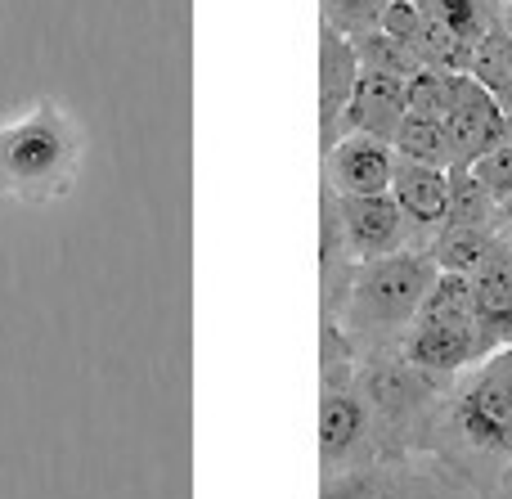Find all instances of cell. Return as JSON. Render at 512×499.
Here are the masks:
<instances>
[{
	"instance_id": "cell-7",
	"label": "cell",
	"mask_w": 512,
	"mask_h": 499,
	"mask_svg": "<svg viewBox=\"0 0 512 499\" xmlns=\"http://www.w3.org/2000/svg\"><path fill=\"white\" fill-rule=\"evenodd\" d=\"M400 122H405V77L360 68L351 104H346V113H342V135L355 131V135H373V140L391 144Z\"/></svg>"
},
{
	"instance_id": "cell-8",
	"label": "cell",
	"mask_w": 512,
	"mask_h": 499,
	"mask_svg": "<svg viewBox=\"0 0 512 499\" xmlns=\"http://www.w3.org/2000/svg\"><path fill=\"white\" fill-rule=\"evenodd\" d=\"M459 423L477 446L508 450L512 446V360L495 365L459 405Z\"/></svg>"
},
{
	"instance_id": "cell-18",
	"label": "cell",
	"mask_w": 512,
	"mask_h": 499,
	"mask_svg": "<svg viewBox=\"0 0 512 499\" xmlns=\"http://www.w3.org/2000/svg\"><path fill=\"white\" fill-rule=\"evenodd\" d=\"M355 41V54H360V68H373V72H391V77H414L418 68H423V59H418L409 45H400L396 36H387L382 27H373V32H360L351 36Z\"/></svg>"
},
{
	"instance_id": "cell-9",
	"label": "cell",
	"mask_w": 512,
	"mask_h": 499,
	"mask_svg": "<svg viewBox=\"0 0 512 499\" xmlns=\"http://www.w3.org/2000/svg\"><path fill=\"white\" fill-rule=\"evenodd\" d=\"M391 198L400 203L409 225H445L450 216V171L423 167V162H396V180H391Z\"/></svg>"
},
{
	"instance_id": "cell-3",
	"label": "cell",
	"mask_w": 512,
	"mask_h": 499,
	"mask_svg": "<svg viewBox=\"0 0 512 499\" xmlns=\"http://www.w3.org/2000/svg\"><path fill=\"white\" fill-rule=\"evenodd\" d=\"M445 126H450L454 153H459V162H454V167H468V162H477L486 149H495L499 140H508L512 117L495 104V95H486V90L468 77V72H450Z\"/></svg>"
},
{
	"instance_id": "cell-24",
	"label": "cell",
	"mask_w": 512,
	"mask_h": 499,
	"mask_svg": "<svg viewBox=\"0 0 512 499\" xmlns=\"http://www.w3.org/2000/svg\"><path fill=\"white\" fill-rule=\"evenodd\" d=\"M499 23H504V32L512 36V0H504V5H499Z\"/></svg>"
},
{
	"instance_id": "cell-22",
	"label": "cell",
	"mask_w": 512,
	"mask_h": 499,
	"mask_svg": "<svg viewBox=\"0 0 512 499\" xmlns=\"http://www.w3.org/2000/svg\"><path fill=\"white\" fill-rule=\"evenodd\" d=\"M468 167H472V176L486 185V194L495 198L499 207L512 203V135L508 140H499L495 149H486L477 162H468Z\"/></svg>"
},
{
	"instance_id": "cell-21",
	"label": "cell",
	"mask_w": 512,
	"mask_h": 499,
	"mask_svg": "<svg viewBox=\"0 0 512 499\" xmlns=\"http://www.w3.org/2000/svg\"><path fill=\"white\" fill-rule=\"evenodd\" d=\"M445 104H450V72L423 63L405 81V117H441L445 122Z\"/></svg>"
},
{
	"instance_id": "cell-5",
	"label": "cell",
	"mask_w": 512,
	"mask_h": 499,
	"mask_svg": "<svg viewBox=\"0 0 512 499\" xmlns=\"http://www.w3.org/2000/svg\"><path fill=\"white\" fill-rule=\"evenodd\" d=\"M396 162L400 158L387 140L355 135V131H346L333 149H324V167H328L333 194H391Z\"/></svg>"
},
{
	"instance_id": "cell-4",
	"label": "cell",
	"mask_w": 512,
	"mask_h": 499,
	"mask_svg": "<svg viewBox=\"0 0 512 499\" xmlns=\"http://www.w3.org/2000/svg\"><path fill=\"white\" fill-rule=\"evenodd\" d=\"M337 225H342L346 252H355L360 261L391 257L405 248V212L391 194H337Z\"/></svg>"
},
{
	"instance_id": "cell-25",
	"label": "cell",
	"mask_w": 512,
	"mask_h": 499,
	"mask_svg": "<svg viewBox=\"0 0 512 499\" xmlns=\"http://www.w3.org/2000/svg\"><path fill=\"white\" fill-rule=\"evenodd\" d=\"M504 216H508V243H512V203L504 207Z\"/></svg>"
},
{
	"instance_id": "cell-15",
	"label": "cell",
	"mask_w": 512,
	"mask_h": 499,
	"mask_svg": "<svg viewBox=\"0 0 512 499\" xmlns=\"http://www.w3.org/2000/svg\"><path fill=\"white\" fill-rule=\"evenodd\" d=\"M418 324H477V297H472V275L436 270L423 306L414 315Z\"/></svg>"
},
{
	"instance_id": "cell-1",
	"label": "cell",
	"mask_w": 512,
	"mask_h": 499,
	"mask_svg": "<svg viewBox=\"0 0 512 499\" xmlns=\"http://www.w3.org/2000/svg\"><path fill=\"white\" fill-rule=\"evenodd\" d=\"M81 135L59 104H36L27 117L0 126V198L54 203L72 189Z\"/></svg>"
},
{
	"instance_id": "cell-17",
	"label": "cell",
	"mask_w": 512,
	"mask_h": 499,
	"mask_svg": "<svg viewBox=\"0 0 512 499\" xmlns=\"http://www.w3.org/2000/svg\"><path fill=\"white\" fill-rule=\"evenodd\" d=\"M427 14L441 18L463 45H477L490 27L499 23V5L504 0H423Z\"/></svg>"
},
{
	"instance_id": "cell-16",
	"label": "cell",
	"mask_w": 512,
	"mask_h": 499,
	"mask_svg": "<svg viewBox=\"0 0 512 499\" xmlns=\"http://www.w3.org/2000/svg\"><path fill=\"white\" fill-rule=\"evenodd\" d=\"M364 432V405L346 392H328L319 405V441H324V455L337 459L360 441Z\"/></svg>"
},
{
	"instance_id": "cell-19",
	"label": "cell",
	"mask_w": 512,
	"mask_h": 499,
	"mask_svg": "<svg viewBox=\"0 0 512 499\" xmlns=\"http://www.w3.org/2000/svg\"><path fill=\"white\" fill-rule=\"evenodd\" d=\"M495 212H504V207L486 194V185L472 176V167H450V216H445V221L486 225V230H490Z\"/></svg>"
},
{
	"instance_id": "cell-10",
	"label": "cell",
	"mask_w": 512,
	"mask_h": 499,
	"mask_svg": "<svg viewBox=\"0 0 512 499\" xmlns=\"http://www.w3.org/2000/svg\"><path fill=\"white\" fill-rule=\"evenodd\" d=\"M481 351L477 324H418L405 342V365L414 369H459Z\"/></svg>"
},
{
	"instance_id": "cell-2",
	"label": "cell",
	"mask_w": 512,
	"mask_h": 499,
	"mask_svg": "<svg viewBox=\"0 0 512 499\" xmlns=\"http://www.w3.org/2000/svg\"><path fill=\"white\" fill-rule=\"evenodd\" d=\"M432 279H436V261L418 257V252H391V257L360 261L346 320L355 329H396V324H409L418 315V306H423Z\"/></svg>"
},
{
	"instance_id": "cell-20",
	"label": "cell",
	"mask_w": 512,
	"mask_h": 499,
	"mask_svg": "<svg viewBox=\"0 0 512 499\" xmlns=\"http://www.w3.org/2000/svg\"><path fill=\"white\" fill-rule=\"evenodd\" d=\"M418 59H423L427 68H441V72H468L472 45H463L441 18L427 14L423 18V41H418Z\"/></svg>"
},
{
	"instance_id": "cell-12",
	"label": "cell",
	"mask_w": 512,
	"mask_h": 499,
	"mask_svg": "<svg viewBox=\"0 0 512 499\" xmlns=\"http://www.w3.org/2000/svg\"><path fill=\"white\" fill-rule=\"evenodd\" d=\"M495 252L499 248H495L486 225H463V221H445L441 234H436V243H432L436 270H454V275H477Z\"/></svg>"
},
{
	"instance_id": "cell-14",
	"label": "cell",
	"mask_w": 512,
	"mask_h": 499,
	"mask_svg": "<svg viewBox=\"0 0 512 499\" xmlns=\"http://www.w3.org/2000/svg\"><path fill=\"white\" fill-rule=\"evenodd\" d=\"M472 297H477V329H512V257L495 252L486 266L472 275Z\"/></svg>"
},
{
	"instance_id": "cell-6",
	"label": "cell",
	"mask_w": 512,
	"mask_h": 499,
	"mask_svg": "<svg viewBox=\"0 0 512 499\" xmlns=\"http://www.w3.org/2000/svg\"><path fill=\"white\" fill-rule=\"evenodd\" d=\"M355 81H360L355 41L337 27L319 23V140H324V149L342 140V113L351 104Z\"/></svg>"
},
{
	"instance_id": "cell-11",
	"label": "cell",
	"mask_w": 512,
	"mask_h": 499,
	"mask_svg": "<svg viewBox=\"0 0 512 499\" xmlns=\"http://www.w3.org/2000/svg\"><path fill=\"white\" fill-rule=\"evenodd\" d=\"M468 77L477 81L486 95H495V104L512 117V36L504 32V23H495L468 59Z\"/></svg>"
},
{
	"instance_id": "cell-23",
	"label": "cell",
	"mask_w": 512,
	"mask_h": 499,
	"mask_svg": "<svg viewBox=\"0 0 512 499\" xmlns=\"http://www.w3.org/2000/svg\"><path fill=\"white\" fill-rule=\"evenodd\" d=\"M387 9V0H324V23L337 27L342 36H360L373 32Z\"/></svg>"
},
{
	"instance_id": "cell-13",
	"label": "cell",
	"mask_w": 512,
	"mask_h": 499,
	"mask_svg": "<svg viewBox=\"0 0 512 499\" xmlns=\"http://www.w3.org/2000/svg\"><path fill=\"white\" fill-rule=\"evenodd\" d=\"M391 149L405 162H423V167H441V171H450L454 162H459L450 126H445L441 117H405L400 131L391 135Z\"/></svg>"
}]
</instances>
